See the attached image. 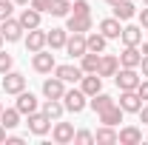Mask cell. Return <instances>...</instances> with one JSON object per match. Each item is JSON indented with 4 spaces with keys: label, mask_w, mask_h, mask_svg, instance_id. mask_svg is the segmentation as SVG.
Here are the masks:
<instances>
[{
    "label": "cell",
    "mask_w": 148,
    "mask_h": 145,
    "mask_svg": "<svg viewBox=\"0 0 148 145\" xmlns=\"http://www.w3.org/2000/svg\"><path fill=\"white\" fill-rule=\"evenodd\" d=\"M137 114H140V120H143V122H145V125H148V105H143V108L137 111Z\"/></svg>",
    "instance_id": "74e56055"
},
{
    "label": "cell",
    "mask_w": 148,
    "mask_h": 145,
    "mask_svg": "<svg viewBox=\"0 0 148 145\" xmlns=\"http://www.w3.org/2000/svg\"><path fill=\"white\" fill-rule=\"evenodd\" d=\"M66 40H69L66 29H51V31L46 34V46H51V49H66Z\"/></svg>",
    "instance_id": "603a6c76"
},
{
    "label": "cell",
    "mask_w": 148,
    "mask_h": 145,
    "mask_svg": "<svg viewBox=\"0 0 148 145\" xmlns=\"http://www.w3.org/2000/svg\"><path fill=\"white\" fill-rule=\"evenodd\" d=\"M143 54H148V37H145V43H143Z\"/></svg>",
    "instance_id": "b9f144b4"
},
{
    "label": "cell",
    "mask_w": 148,
    "mask_h": 145,
    "mask_svg": "<svg viewBox=\"0 0 148 145\" xmlns=\"http://www.w3.org/2000/svg\"><path fill=\"white\" fill-rule=\"evenodd\" d=\"M74 142H77V145H91L94 142V134H91V131H77V134H74Z\"/></svg>",
    "instance_id": "d6a6232c"
},
{
    "label": "cell",
    "mask_w": 148,
    "mask_h": 145,
    "mask_svg": "<svg viewBox=\"0 0 148 145\" xmlns=\"http://www.w3.org/2000/svg\"><path fill=\"white\" fill-rule=\"evenodd\" d=\"M0 31H3V40H9V43H17L20 37H23V26H20V20H3V26H0Z\"/></svg>",
    "instance_id": "5b68a950"
},
{
    "label": "cell",
    "mask_w": 148,
    "mask_h": 145,
    "mask_svg": "<svg viewBox=\"0 0 148 145\" xmlns=\"http://www.w3.org/2000/svg\"><path fill=\"white\" fill-rule=\"evenodd\" d=\"M80 68H83V74H97V68H100V54L97 51H86V54L80 57Z\"/></svg>",
    "instance_id": "44dd1931"
},
{
    "label": "cell",
    "mask_w": 148,
    "mask_h": 145,
    "mask_svg": "<svg viewBox=\"0 0 148 145\" xmlns=\"http://www.w3.org/2000/svg\"><path fill=\"white\" fill-rule=\"evenodd\" d=\"M0 43H3V31H0Z\"/></svg>",
    "instance_id": "f6af8a7d"
},
{
    "label": "cell",
    "mask_w": 148,
    "mask_h": 145,
    "mask_svg": "<svg viewBox=\"0 0 148 145\" xmlns=\"http://www.w3.org/2000/svg\"><path fill=\"white\" fill-rule=\"evenodd\" d=\"M140 68H143V77H148V54L140 60Z\"/></svg>",
    "instance_id": "f35d334b"
},
{
    "label": "cell",
    "mask_w": 148,
    "mask_h": 145,
    "mask_svg": "<svg viewBox=\"0 0 148 145\" xmlns=\"http://www.w3.org/2000/svg\"><path fill=\"white\" fill-rule=\"evenodd\" d=\"M74 14H91V6L86 3V0H74Z\"/></svg>",
    "instance_id": "e575fe53"
},
{
    "label": "cell",
    "mask_w": 148,
    "mask_h": 145,
    "mask_svg": "<svg viewBox=\"0 0 148 145\" xmlns=\"http://www.w3.org/2000/svg\"><path fill=\"white\" fill-rule=\"evenodd\" d=\"M117 131H114V125H103L97 134H94V142H117Z\"/></svg>",
    "instance_id": "4dcf8cb0"
},
{
    "label": "cell",
    "mask_w": 148,
    "mask_h": 145,
    "mask_svg": "<svg viewBox=\"0 0 148 145\" xmlns=\"http://www.w3.org/2000/svg\"><path fill=\"white\" fill-rule=\"evenodd\" d=\"M66 51H69L71 57H83L86 51H88V46H86V37L77 34V31H71V37L66 40Z\"/></svg>",
    "instance_id": "9c48e42d"
},
{
    "label": "cell",
    "mask_w": 148,
    "mask_h": 145,
    "mask_svg": "<svg viewBox=\"0 0 148 145\" xmlns=\"http://www.w3.org/2000/svg\"><path fill=\"white\" fill-rule=\"evenodd\" d=\"M137 94H140V100H143V103L148 100V80H145V83L140 80V85H137Z\"/></svg>",
    "instance_id": "8d00e7d4"
},
{
    "label": "cell",
    "mask_w": 148,
    "mask_h": 145,
    "mask_svg": "<svg viewBox=\"0 0 148 145\" xmlns=\"http://www.w3.org/2000/svg\"><path fill=\"white\" fill-rule=\"evenodd\" d=\"M140 60H143V54L137 51V46H125V51L120 54V66H125V68H140Z\"/></svg>",
    "instance_id": "d6986e66"
},
{
    "label": "cell",
    "mask_w": 148,
    "mask_h": 145,
    "mask_svg": "<svg viewBox=\"0 0 148 145\" xmlns=\"http://www.w3.org/2000/svg\"><path fill=\"white\" fill-rule=\"evenodd\" d=\"M140 23H143V29H148V9H143V14H140Z\"/></svg>",
    "instance_id": "ab89813d"
},
{
    "label": "cell",
    "mask_w": 148,
    "mask_h": 145,
    "mask_svg": "<svg viewBox=\"0 0 148 145\" xmlns=\"http://www.w3.org/2000/svg\"><path fill=\"white\" fill-rule=\"evenodd\" d=\"M117 105H120L123 111H131V114H137V111L143 108V100H140V94H137V91H123Z\"/></svg>",
    "instance_id": "52a82bcc"
},
{
    "label": "cell",
    "mask_w": 148,
    "mask_h": 145,
    "mask_svg": "<svg viewBox=\"0 0 148 145\" xmlns=\"http://www.w3.org/2000/svg\"><path fill=\"white\" fill-rule=\"evenodd\" d=\"M54 74L63 83H80L83 80V68H77V66H54Z\"/></svg>",
    "instance_id": "7c38bea8"
},
{
    "label": "cell",
    "mask_w": 148,
    "mask_h": 145,
    "mask_svg": "<svg viewBox=\"0 0 148 145\" xmlns=\"http://www.w3.org/2000/svg\"><path fill=\"white\" fill-rule=\"evenodd\" d=\"M134 14H137V6H134L131 0H123V3L114 6V17L117 20H131Z\"/></svg>",
    "instance_id": "d4e9b609"
},
{
    "label": "cell",
    "mask_w": 148,
    "mask_h": 145,
    "mask_svg": "<svg viewBox=\"0 0 148 145\" xmlns=\"http://www.w3.org/2000/svg\"><path fill=\"white\" fill-rule=\"evenodd\" d=\"M80 88H83L86 97H94L97 91H103V77H100V74H88V77H83V80H80Z\"/></svg>",
    "instance_id": "5bb4252c"
},
{
    "label": "cell",
    "mask_w": 148,
    "mask_h": 145,
    "mask_svg": "<svg viewBox=\"0 0 148 145\" xmlns=\"http://www.w3.org/2000/svg\"><path fill=\"white\" fill-rule=\"evenodd\" d=\"M49 6H51V0H32V9H37L40 14H43V12H49Z\"/></svg>",
    "instance_id": "d590c367"
},
{
    "label": "cell",
    "mask_w": 148,
    "mask_h": 145,
    "mask_svg": "<svg viewBox=\"0 0 148 145\" xmlns=\"http://www.w3.org/2000/svg\"><path fill=\"white\" fill-rule=\"evenodd\" d=\"M88 29H91V14H69V20H66V31L86 34Z\"/></svg>",
    "instance_id": "277c9868"
},
{
    "label": "cell",
    "mask_w": 148,
    "mask_h": 145,
    "mask_svg": "<svg viewBox=\"0 0 148 145\" xmlns=\"http://www.w3.org/2000/svg\"><path fill=\"white\" fill-rule=\"evenodd\" d=\"M111 105H114V100H111L108 94H103V91H97V94L91 97V108L97 111V114H100V111H106V108H111Z\"/></svg>",
    "instance_id": "f546056e"
},
{
    "label": "cell",
    "mask_w": 148,
    "mask_h": 145,
    "mask_svg": "<svg viewBox=\"0 0 148 145\" xmlns=\"http://www.w3.org/2000/svg\"><path fill=\"white\" fill-rule=\"evenodd\" d=\"M17 20H20L23 29H37V26H40V12H37V9H23Z\"/></svg>",
    "instance_id": "cb8c5ba5"
},
{
    "label": "cell",
    "mask_w": 148,
    "mask_h": 145,
    "mask_svg": "<svg viewBox=\"0 0 148 145\" xmlns=\"http://www.w3.org/2000/svg\"><path fill=\"white\" fill-rule=\"evenodd\" d=\"M43 94H46L49 100H63V94H66V83H63L60 77H51V80L43 83Z\"/></svg>",
    "instance_id": "ba28073f"
},
{
    "label": "cell",
    "mask_w": 148,
    "mask_h": 145,
    "mask_svg": "<svg viewBox=\"0 0 148 145\" xmlns=\"http://www.w3.org/2000/svg\"><path fill=\"white\" fill-rule=\"evenodd\" d=\"M63 111H66V105H63L60 100H46V105H43V114H46L49 120H60Z\"/></svg>",
    "instance_id": "4316f807"
},
{
    "label": "cell",
    "mask_w": 148,
    "mask_h": 145,
    "mask_svg": "<svg viewBox=\"0 0 148 145\" xmlns=\"http://www.w3.org/2000/svg\"><path fill=\"white\" fill-rule=\"evenodd\" d=\"M0 111H3V105H0Z\"/></svg>",
    "instance_id": "7dc6e473"
},
{
    "label": "cell",
    "mask_w": 148,
    "mask_h": 145,
    "mask_svg": "<svg viewBox=\"0 0 148 145\" xmlns=\"http://www.w3.org/2000/svg\"><path fill=\"white\" fill-rule=\"evenodd\" d=\"M23 88H26V77L20 71H6L3 74V91L6 94H20Z\"/></svg>",
    "instance_id": "3957f363"
},
{
    "label": "cell",
    "mask_w": 148,
    "mask_h": 145,
    "mask_svg": "<svg viewBox=\"0 0 148 145\" xmlns=\"http://www.w3.org/2000/svg\"><path fill=\"white\" fill-rule=\"evenodd\" d=\"M63 105H66V111H71V114H80V111L86 108V94H83V88L80 91L77 88L66 91L63 94Z\"/></svg>",
    "instance_id": "7a4b0ae2"
},
{
    "label": "cell",
    "mask_w": 148,
    "mask_h": 145,
    "mask_svg": "<svg viewBox=\"0 0 148 145\" xmlns=\"http://www.w3.org/2000/svg\"><path fill=\"white\" fill-rule=\"evenodd\" d=\"M14 3H20V6H29V3H32V0H14Z\"/></svg>",
    "instance_id": "7bdbcfd3"
},
{
    "label": "cell",
    "mask_w": 148,
    "mask_h": 145,
    "mask_svg": "<svg viewBox=\"0 0 148 145\" xmlns=\"http://www.w3.org/2000/svg\"><path fill=\"white\" fill-rule=\"evenodd\" d=\"M117 142H120V145H140V142H143V131H140V128H134V125H128V128H123V131H120Z\"/></svg>",
    "instance_id": "ac0fdd59"
},
{
    "label": "cell",
    "mask_w": 148,
    "mask_h": 145,
    "mask_svg": "<svg viewBox=\"0 0 148 145\" xmlns=\"http://www.w3.org/2000/svg\"><path fill=\"white\" fill-rule=\"evenodd\" d=\"M34 71L40 74H49L51 68H54V54H46V51H34Z\"/></svg>",
    "instance_id": "ffe728a7"
},
{
    "label": "cell",
    "mask_w": 148,
    "mask_h": 145,
    "mask_svg": "<svg viewBox=\"0 0 148 145\" xmlns=\"http://www.w3.org/2000/svg\"><path fill=\"white\" fill-rule=\"evenodd\" d=\"M143 3H145V6H148V0H143Z\"/></svg>",
    "instance_id": "bcb514c9"
},
{
    "label": "cell",
    "mask_w": 148,
    "mask_h": 145,
    "mask_svg": "<svg viewBox=\"0 0 148 145\" xmlns=\"http://www.w3.org/2000/svg\"><path fill=\"white\" fill-rule=\"evenodd\" d=\"M12 12H14V3L12 0H0V23L12 17Z\"/></svg>",
    "instance_id": "1f68e13d"
},
{
    "label": "cell",
    "mask_w": 148,
    "mask_h": 145,
    "mask_svg": "<svg viewBox=\"0 0 148 145\" xmlns=\"http://www.w3.org/2000/svg\"><path fill=\"white\" fill-rule=\"evenodd\" d=\"M117 68H120V57L103 54V57H100V68H97V74H100V77H114Z\"/></svg>",
    "instance_id": "8fae6325"
},
{
    "label": "cell",
    "mask_w": 148,
    "mask_h": 145,
    "mask_svg": "<svg viewBox=\"0 0 148 145\" xmlns=\"http://www.w3.org/2000/svg\"><path fill=\"white\" fill-rule=\"evenodd\" d=\"M120 37H123L125 46H140V43H143V29H140V26H125Z\"/></svg>",
    "instance_id": "7402d4cb"
},
{
    "label": "cell",
    "mask_w": 148,
    "mask_h": 145,
    "mask_svg": "<svg viewBox=\"0 0 148 145\" xmlns=\"http://www.w3.org/2000/svg\"><path fill=\"white\" fill-rule=\"evenodd\" d=\"M43 46H46V31H40V29H29V37H26V49L34 54V51H43Z\"/></svg>",
    "instance_id": "e0dca14e"
},
{
    "label": "cell",
    "mask_w": 148,
    "mask_h": 145,
    "mask_svg": "<svg viewBox=\"0 0 148 145\" xmlns=\"http://www.w3.org/2000/svg\"><path fill=\"white\" fill-rule=\"evenodd\" d=\"M0 142H6V128L0 125Z\"/></svg>",
    "instance_id": "60d3db41"
},
{
    "label": "cell",
    "mask_w": 148,
    "mask_h": 145,
    "mask_svg": "<svg viewBox=\"0 0 148 145\" xmlns=\"http://www.w3.org/2000/svg\"><path fill=\"white\" fill-rule=\"evenodd\" d=\"M97 117H100V122H103V125H120V122H123V108H120V105L114 103L111 108L100 111Z\"/></svg>",
    "instance_id": "2e32d148"
},
{
    "label": "cell",
    "mask_w": 148,
    "mask_h": 145,
    "mask_svg": "<svg viewBox=\"0 0 148 145\" xmlns=\"http://www.w3.org/2000/svg\"><path fill=\"white\" fill-rule=\"evenodd\" d=\"M51 137H54V142H60V145L74 142V125L71 122H57L54 131H51Z\"/></svg>",
    "instance_id": "4fadbf2b"
},
{
    "label": "cell",
    "mask_w": 148,
    "mask_h": 145,
    "mask_svg": "<svg viewBox=\"0 0 148 145\" xmlns=\"http://www.w3.org/2000/svg\"><path fill=\"white\" fill-rule=\"evenodd\" d=\"M100 34L108 37V40H117V37L123 34V26H120V20H117V17H106L103 23H100Z\"/></svg>",
    "instance_id": "9a60e30c"
},
{
    "label": "cell",
    "mask_w": 148,
    "mask_h": 145,
    "mask_svg": "<svg viewBox=\"0 0 148 145\" xmlns=\"http://www.w3.org/2000/svg\"><path fill=\"white\" fill-rule=\"evenodd\" d=\"M49 128H51V120L46 117V114H29V131L37 134V137H43V134H49Z\"/></svg>",
    "instance_id": "8992f818"
},
{
    "label": "cell",
    "mask_w": 148,
    "mask_h": 145,
    "mask_svg": "<svg viewBox=\"0 0 148 145\" xmlns=\"http://www.w3.org/2000/svg\"><path fill=\"white\" fill-rule=\"evenodd\" d=\"M12 54H6V51H0V74H6V71H12Z\"/></svg>",
    "instance_id": "836d02e7"
},
{
    "label": "cell",
    "mask_w": 148,
    "mask_h": 145,
    "mask_svg": "<svg viewBox=\"0 0 148 145\" xmlns=\"http://www.w3.org/2000/svg\"><path fill=\"white\" fill-rule=\"evenodd\" d=\"M106 43H108V37L97 34V31L86 37V46H88V51H97V54H100V51H106Z\"/></svg>",
    "instance_id": "f1b7e54d"
},
{
    "label": "cell",
    "mask_w": 148,
    "mask_h": 145,
    "mask_svg": "<svg viewBox=\"0 0 148 145\" xmlns=\"http://www.w3.org/2000/svg\"><path fill=\"white\" fill-rule=\"evenodd\" d=\"M114 80H117L120 91H137V85H140V74H137V68H125V66L117 68Z\"/></svg>",
    "instance_id": "6da1fadb"
},
{
    "label": "cell",
    "mask_w": 148,
    "mask_h": 145,
    "mask_svg": "<svg viewBox=\"0 0 148 145\" xmlns=\"http://www.w3.org/2000/svg\"><path fill=\"white\" fill-rule=\"evenodd\" d=\"M14 108H17L20 114H34V111H37V97L32 94V91L23 88L17 94V105H14Z\"/></svg>",
    "instance_id": "30bf717a"
},
{
    "label": "cell",
    "mask_w": 148,
    "mask_h": 145,
    "mask_svg": "<svg viewBox=\"0 0 148 145\" xmlns=\"http://www.w3.org/2000/svg\"><path fill=\"white\" fill-rule=\"evenodd\" d=\"M69 12H71V0H51L49 6V14L54 17H69Z\"/></svg>",
    "instance_id": "83f0119b"
},
{
    "label": "cell",
    "mask_w": 148,
    "mask_h": 145,
    "mask_svg": "<svg viewBox=\"0 0 148 145\" xmlns=\"http://www.w3.org/2000/svg\"><path fill=\"white\" fill-rule=\"evenodd\" d=\"M106 3H108V6H117V3H123V0H106Z\"/></svg>",
    "instance_id": "ee69618b"
},
{
    "label": "cell",
    "mask_w": 148,
    "mask_h": 145,
    "mask_svg": "<svg viewBox=\"0 0 148 145\" xmlns=\"http://www.w3.org/2000/svg\"><path fill=\"white\" fill-rule=\"evenodd\" d=\"M0 125L6 128V131L14 128V125H20V111L17 108H3L0 111Z\"/></svg>",
    "instance_id": "484cf974"
}]
</instances>
